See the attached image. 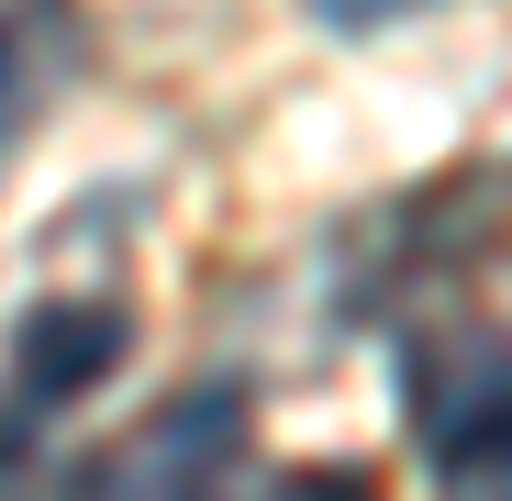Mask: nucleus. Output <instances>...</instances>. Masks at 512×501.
Returning <instances> with one entry per match:
<instances>
[{"mask_svg":"<svg viewBox=\"0 0 512 501\" xmlns=\"http://www.w3.org/2000/svg\"><path fill=\"white\" fill-rule=\"evenodd\" d=\"M0 357H12V401L23 412H67L134 357V312L123 301H34Z\"/></svg>","mask_w":512,"mask_h":501,"instance_id":"2","label":"nucleus"},{"mask_svg":"<svg viewBox=\"0 0 512 501\" xmlns=\"http://www.w3.org/2000/svg\"><path fill=\"white\" fill-rule=\"evenodd\" d=\"M301 12H312L323 34H390V23H412V12H446V0H301Z\"/></svg>","mask_w":512,"mask_h":501,"instance_id":"4","label":"nucleus"},{"mask_svg":"<svg viewBox=\"0 0 512 501\" xmlns=\"http://www.w3.org/2000/svg\"><path fill=\"white\" fill-rule=\"evenodd\" d=\"M23 457H34V424H23V412H0V479H12Z\"/></svg>","mask_w":512,"mask_h":501,"instance_id":"5","label":"nucleus"},{"mask_svg":"<svg viewBox=\"0 0 512 501\" xmlns=\"http://www.w3.org/2000/svg\"><path fill=\"white\" fill-rule=\"evenodd\" d=\"M401 412L423 457H457L512 424V346L501 334H412L401 346Z\"/></svg>","mask_w":512,"mask_h":501,"instance_id":"1","label":"nucleus"},{"mask_svg":"<svg viewBox=\"0 0 512 501\" xmlns=\"http://www.w3.org/2000/svg\"><path fill=\"white\" fill-rule=\"evenodd\" d=\"M435 490L446 501H512V424L479 435V446H457V457H435Z\"/></svg>","mask_w":512,"mask_h":501,"instance_id":"3","label":"nucleus"}]
</instances>
